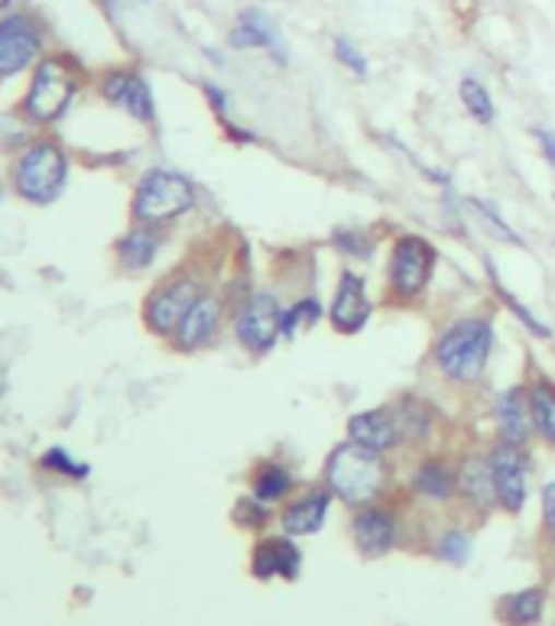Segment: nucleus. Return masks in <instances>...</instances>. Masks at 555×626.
Returning a JSON list of instances; mask_svg holds the SVG:
<instances>
[{"label":"nucleus","mask_w":555,"mask_h":626,"mask_svg":"<svg viewBox=\"0 0 555 626\" xmlns=\"http://www.w3.org/2000/svg\"><path fill=\"white\" fill-rule=\"evenodd\" d=\"M390 468L380 451L341 441L326 461V487L347 507H370L383 494Z\"/></svg>","instance_id":"obj_1"},{"label":"nucleus","mask_w":555,"mask_h":626,"mask_svg":"<svg viewBox=\"0 0 555 626\" xmlns=\"http://www.w3.org/2000/svg\"><path fill=\"white\" fill-rule=\"evenodd\" d=\"M494 347V324L491 318H458L451 328H445L442 338L433 347V361L448 380L454 383H474L484 377L487 361Z\"/></svg>","instance_id":"obj_2"},{"label":"nucleus","mask_w":555,"mask_h":626,"mask_svg":"<svg viewBox=\"0 0 555 626\" xmlns=\"http://www.w3.org/2000/svg\"><path fill=\"white\" fill-rule=\"evenodd\" d=\"M13 192L29 205H52L69 186V156L52 140H33L13 163Z\"/></svg>","instance_id":"obj_3"},{"label":"nucleus","mask_w":555,"mask_h":626,"mask_svg":"<svg viewBox=\"0 0 555 626\" xmlns=\"http://www.w3.org/2000/svg\"><path fill=\"white\" fill-rule=\"evenodd\" d=\"M196 205V186L173 169H150L133 192V221L137 224H169L176 217H182L186 211Z\"/></svg>","instance_id":"obj_4"},{"label":"nucleus","mask_w":555,"mask_h":626,"mask_svg":"<svg viewBox=\"0 0 555 626\" xmlns=\"http://www.w3.org/2000/svg\"><path fill=\"white\" fill-rule=\"evenodd\" d=\"M79 95V75L66 59H43L29 79L26 98H23V117L36 127L56 123Z\"/></svg>","instance_id":"obj_5"},{"label":"nucleus","mask_w":555,"mask_h":626,"mask_svg":"<svg viewBox=\"0 0 555 626\" xmlns=\"http://www.w3.org/2000/svg\"><path fill=\"white\" fill-rule=\"evenodd\" d=\"M436 247L433 240H426L423 234H403L393 240V250H390V286L400 299H416L423 296V290L429 286L433 280V270H436Z\"/></svg>","instance_id":"obj_6"},{"label":"nucleus","mask_w":555,"mask_h":626,"mask_svg":"<svg viewBox=\"0 0 555 626\" xmlns=\"http://www.w3.org/2000/svg\"><path fill=\"white\" fill-rule=\"evenodd\" d=\"M234 334L240 341V347H247L250 354L263 357L273 351L276 338L283 334V309L280 299L273 293H253L244 299L240 312L234 315Z\"/></svg>","instance_id":"obj_7"},{"label":"nucleus","mask_w":555,"mask_h":626,"mask_svg":"<svg viewBox=\"0 0 555 626\" xmlns=\"http://www.w3.org/2000/svg\"><path fill=\"white\" fill-rule=\"evenodd\" d=\"M202 283L196 276H176L163 286H156L143 306V321L153 334L160 338H173L179 321L189 315V309L202 299Z\"/></svg>","instance_id":"obj_8"},{"label":"nucleus","mask_w":555,"mask_h":626,"mask_svg":"<svg viewBox=\"0 0 555 626\" xmlns=\"http://www.w3.org/2000/svg\"><path fill=\"white\" fill-rule=\"evenodd\" d=\"M491 461V474H494V487H497V507H504L507 513H520L527 504V454L517 445L497 441L487 451Z\"/></svg>","instance_id":"obj_9"},{"label":"nucleus","mask_w":555,"mask_h":626,"mask_svg":"<svg viewBox=\"0 0 555 626\" xmlns=\"http://www.w3.org/2000/svg\"><path fill=\"white\" fill-rule=\"evenodd\" d=\"M39 49H43V33L29 16L16 13L0 20V79L26 72L36 62Z\"/></svg>","instance_id":"obj_10"},{"label":"nucleus","mask_w":555,"mask_h":626,"mask_svg":"<svg viewBox=\"0 0 555 626\" xmlns=\"http://www.w3.org/2000/svg\"><path fill=\"white\" fill-rule=\"evenodd\" d=\"M374 315V303L367 296V283L361 273L354 270H344L341 280H338V290H334L332 303V324L334 331L341 334H357Z\"/></svg>","instance_id":"obj_11"},{"label":"nucleus","mask_w":555,"mask_h":626,"mask_svg":"<svg viewBox=\"0 0 555 626\" xmlns=\"http://www.w3.org/2000/svg\"><path fill=\"white\" fill-rule=\"evenodd\" d=\"M102 95L111 102L114 107L127 110L133 120L140 123H153L156 120V105H153V92L146 85L143 75L130 72V69H114L102 79Z\"/></svg>","instance_id":"obj_12"},{"label":"nucleus","mask_w":555,"mask_h":626,"mask_svg":"<svg viewBox=\"0 0 555 626\" xmlns=\"http://www.w3.org/2000/svg\"><path fill=\"white\" fill-rule=\"evenodd\" d=\"M250 571L260 581H273V578L296 581L303 571V552L293 542V535H270V539L257 542L253 558H250Z\"/></svg>","instance_id":"obj_13"},{"label":"nucleus","mask_w":555,"mask_h":626,"mask_svg":"<svg viewBox=\"0 0 555 626\" xmlns=\"http://www.w3.org/2000/svg\"><path fill=\"white\" fill-rule=\"evenodd\" d=\"M397 517L387 507H361L357 517L351 522V539L357 545L361 555L367 558H380L397 545Z\"/></svg>","instance_id":"obj_14"},{"label":"nucleus","mask_w":555,"mask_h":626,"mask_svg":"<svg viewBox=\"0 0 555 626\" xmlns=\"http://www.w3.org/2000/svg\"><path fill=\"white\" fill-rule=\"evenodd\" d=\"M231 46L234 49H267L280 66H286V43L276 29L273 16L257 10V7H247L237 16V26L231 33Z\"/></svg>","instance_id":"obj_15"},{"label":"nucleus","mask_w":555,"mask_h":626,"mask_svg":"<svg viewBox=\"0 0 555 626\" xmlns=\"http://www.w3.org/2000/svg\"><path fill=\"white\" fill-rule=\"evenodd\" d=\"M494 418H497V435L507 445L527 448L533 435V413H530V390L527 387H510L497 397L494 403Z\"/></svg>","instance_id":"obj_16"},{"label":"nucleus","mask_w":555,"mask_h":626,"mask_svg":"<svg viewBox=\"0 0 555 626\" xmlns=\"http://www.w3.org/2000/svg\"><path fill=\"white\" fill-rule=\"evenodd\" d=\"M332 491L329 487H312L306 491L303 497L290 500L280 513V522H283V532L299 539V535H316L322 525H326V517H329V507H332Z\"/></svg>","instance_id":"obj_17"},{"label":"nucleus","mask_w":555,"mask_h":626,"mask_svg":"<svg viewBox=\"0 0 555 626\" xmlns=\"http://www.w3.org/2000/svg\"><path fill=\"white\" fill-rule=\"evenodd\" d=\"M219 324H222V296L205 293V296L189 309V315L179 321L173 341H176L179 351H199L202 344H209V341L215 338Z\"/></svg>","instance_id":"obj_18"},{"label":"nucleus","mask_w":555,"mask_h":626,"mask_svg":"<svg viewBox=\"0 0 555 626\" xmlns=\"http://www.w3.org/2000/svg\"><path fill=\"white\" fill-rule=\"evenodd\" d=\"M458 494L474 507V510H491L497 507V487L491 474L487 454H468L458 468Z\"/></svg>","instance_id":"obj_19"},{"label":"nucleus","mask_w":555,"mask_h":626,"mask_svg":"<svg viewBox=\"0 0 555 626\" xmlns=\"http://www.w3.org/2000/svg\"><path fill=\"white\" fill-rule=\"evenodd\" d=\"M347 441L370 448V451H390L397 445V425L390 410H367L347 418Z\"/></svg>","instance_id":"obj_20"},{"label":"nucleus","mask_w":555,"mask_h":626,"mask_svg":"<svg viewBox=\"0 0 555 626\" xmlns=\"http://www.w3.org/2000/svg\"><path fill=\"white\" fill-rule=\"evenodd\" d=\"M160 253V231L150 224H137L117 240V260L127 270H146Z\"/></svg>","instance_id":"obj_21"},{"label":"nucleus","mask_w":555,"mask_h":626,"mask_svg":"<svg viewBox=\"0 0 555 626\" xmlns=\"http://www.w3.org/2000/svg\"><path fill=\"white\" fill-rule=\"evenodd\" d=\"M413 487H416V494H423L429 500H448L458 494V468H451L442 458H426L413 471Z\"/></svg>","instance_id":"obj_22"},{"label":"nucleus","mask_w":555,"mask_h":626,"mask_svg":"<svg viewBox=\"0 0 555 626\" xmlns=\"http://www.w3.org/2000/svg\"><path fill=\"white\" fill-rule=\"evenodd\" d=\"M546 591L543 588H523L517 594H507L497 607L500 621L507 626H536L543 621Z\"/></svg>","instance_id":"obj_23"},{"label":"nucleus","mask_w":555,"mask_h":626,"mask_svg":"<svg viewBox=\"0 0 555 626\" xmlns=\"http://www.w3.org/2000/svg\"><path fill=\"white\" fill-rule=\"evenodd\" d=\"M393 425H397V441H423L429 435V425H433V416H429V406L423 400H413V397H403L393 410Z\"/></svg>","instance_id":"obj_24"},{"label":"nucleus","mask_w":555,"mask_h":626,"mask_svg":"<svg viewBox=\"0 0 555 626\" xmlns=\"http://www.w3.org/2000/svg\"><path fill=\"white\" fill-rule=\"evenodd\" d=\"M290 491H293V474L283 464L267 461V464L257 468V477H253V497L257 500H263L270 507L276 500H286Z\"/></svg>","instance_id":"obj_25"},{"label":"nucleus","mask_w":555,"mask_h":626,"mask_svg":"<svg viewBox=\"0 0 555 626\" xmlns=\"http://www.w3.org/2000/svg\"><path fill=\"white\" fill-rule=\"evenodd\" d=\"M530 413H533V428L543 435L546 445L555 448V387L550 380H536L530 387Z\"/></svg>","instance_id":"obj_26"},{"label":"nucleus","mask_w":555,"mask_h":626,"mask_svg":"<svg viewBox=\"0 0 555 626\" xmlns=\"http://www.w3.org/2000/svg\"><path fill=\"white\" fill-rule=\"evenodd\" d=\"M322 318V303L316 296H303L293 303V309L283 312V338H296L303 328H312L316 321Z\"/></svg>","instance_id":"obj_27"},{"label":"nucleus","mask_w":555,"mask_h":626,"mask_svg":"<svg viewBox=\"0 0 555 626\" xmlns=\"http://www.w3.org/2000/svg\"><path fill=\"white\" fill-rule=\"evenodd\" d=\"M458 95H461L464 110H468L477 123H494V102H491L487 88H484L477 79H464L461 88H458Z\"/></svg>","instance_id":"obj_28"},{"label":"nucleus","mask_w":555,"mask_h":626,"mask_svg":"<svg viewBox=\"0 0 555 626\" xmlns=\"http://www.w3.org/2000/svg\"><path fill=\"white\" fill-rule=\"evenodd\" d=\"M436 555L448 565H464L471 558V535L464 529H448L436 545Z\"/></svg>","instance_id":"obj_29"},{"label":"nucleus","mask_w":555,"mask_h":626,"mask_svg":"<svg viewBox=\"0 0 555 626\" xmlns=\"http://www.w3.org/2000/svg\"><path fill=\"white\" fill-rule=\"evenodd\" d=\"M487 270H491V260H487ZM491 280H494V290H497V296H500V299H504V303H507V306H510L513 312L520 315V321H523V328H530V331H533L536 338H550V334H553V331H550V328H546V324H543V321H540L536 315L530 312V309H527V306H523V303H520V299H517V296L510 293V290H504V286L497 283V276H494V270H491Z\"/></svg>","instance_id":"obj_30"},{"label":"nucleus","mask_w":555,"mask_h":626,"mask_svg":"<svg viewBox=\"0 0 555 626\" xmlns=\"http://www.w3.org/2000/svg\"><path fill=\"white\" fill-rule=\"evenodd\" d=\"M43 468H49V471H56V474H62V477H75V481L88 477V464L69 458L66 448H52L49 454H43Z\"/></svg>","instance_id":"obj_31"},{"label":"nucleus","mask_w":555,"mask_h":626,"mask_svg":"<svg viewBox=\"0 0 555 626\" xmlns=\"http://www.w3.org/2000/svg\"><path fill=\"white\" fill-rule=\"evenodd\" d=\"M234 520L240 522L244 529H260L263 522L270 520V510H267V504L257 500V497H240L237 507H234Z\"/></svg>","instance_id":"obj_32"},{"label":"nucleus","mask_w":555,"mask_h":626,"mask_svg":"<svg viewBox=\"0 0 555 626\" xmlns=\"http://www.w3.org/2000/svg\"><path fill=\"white\" fill-rule=\"evenodd\" d=\"M334 59H338L344 69H351L357 79H364V75H367V59H364V52H361L351 39H344V36H338V39H334Z\"/></svg>","instance_id":"obj_33"},{"label":"nucleus","mask_w":555,"mask_h":626,"mask_svg":"<svg viewBox=\"0 0 555 626\" xmlns=\"http://www.w3.org/2000/svg\"><path fill=\"white\" fill-rule=\"evenodd\" d=\"M471 205H474V211H481V214H484V221L491 224V231H494V234H500V237H504V240H510V244H520V237L507 227V221H504V217H497V211L491 209V205H484V202H471Z\"/></svg>","instance_id":"obj_34"},{"label":"nucleus","mask_w":555,"mask_h":626,"mask_svg":"<svg viewBox=\"0 0 555 626\" xmlns=\"http://www.w3.org/2000/svg\"><path fill=\"white\" fill-rule=\"evenodd\" d=\"M338 240H341V244H338L341 250H347V253H354V257H361V260L374 253V244H370L367 237L354 234V231H344V234H338Z\"/></svg>","instance_id":"obj_35"},{"label":"nucleus","mask_w":555,"mask_h":626,"mask_svg":"<svg viewBox=\"0 0 555 626\" xmlns=\"http://www.w3.org/2000/svg\"><path fill=\"white\" fill-rule=\"evenodd\" d=\"M543 520H546V532L555 542V477L543 487Z\"/></svg>","instance_id":"obj_36"},{"label":"nucleus","mask_w":555,"mask_h":626,"mask_svg":"<svg viewBox=\"0 0 555 626\" xmlns=\"http://www.w3.org/2000/svg\"><path fill=\"white\" fill-rule=\"evenodd\" d=\"M533 137L540 140V150H543L546 163L555 169V133L550 130V127H536V130H533Z\"/></svg>","instance_id":"obj_37"},{"label":"nucleus","mask_w":555,"mask_h":626,"mask_svg":"<svg viewBox=\"0 0 555 626\" xmlns=\"http://www.w3.org/2000/svg\"><path fill=\"white\" fill-rule=\"evenodd\" d=\"M205 95H209V102H212L215 110L224 117V114H227V98H224L222 88H219V85H205Z\"/></svg>","instance_id":"obj_38"},{"label":"nucleus","mask_w":555,"mask_h":626,"mask_svg":"<svg viewBox=\"0 0 555 626\" xmlns=\"http://www.w3.org/2000/svg\"><path fill=\"white\" fill-rule=\"evenodd\" d=\"M0 202H3V179H0Z\"/></svg>","instance_id":"obj_39"}]
</instances>
